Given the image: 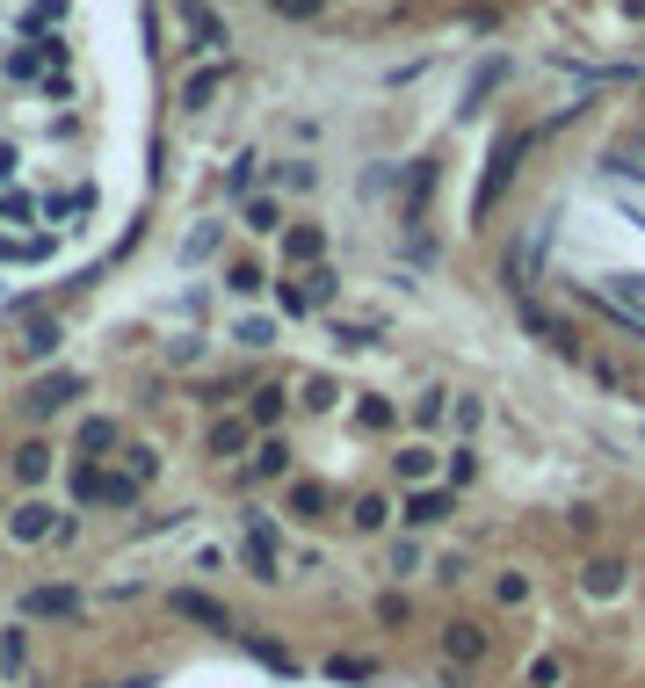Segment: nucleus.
Returning a JSON list of instances; mask_svg holds the SVG:
<instances>
[{
	"instance_id": "f257e3e1",
	"label": "nucleus",
	"mask_w": 645,
	"mask_h": 688,
	"mask_svg": "<svg viewBox=\"0 0 645 688\" xmlns=\"http://www.w3.org/2000/svg\"><path fill=\"white\" fill-rule=\"evenodd\" d=\"M102 95L88 0H0V297L102 225Z\"/></svg>"
},
{
	"instance_id": "f03ea898",
	"label": "nucleus",
	"mask_w": 645,
	"mask_h": 688,
	"mask_svg": "<svg viewBox=\"0 0 645 688\" xmlns=\"http://www.w3.org/2000/svg\"><path fill=\"white\" fill-rule=\"evenodd\" d=\"M276 8H283V15H313L319 0H276Z\"/></svg>"
},
{
	"instance_id": "7ed1b4c3",
	"label": "nucleus",
	"mask_w": 645,
	"mask_h": 688,
	"mask_svg": "<svg viewBox=\"0 0 645 688\" xmlns=\"http://www.w3.org/2000/svg\"><path fill=\"white\" fill-rule=\"evenodd\" d=\"M218 688H232V681H218Z\"/></svg>"
}]
</instances>
